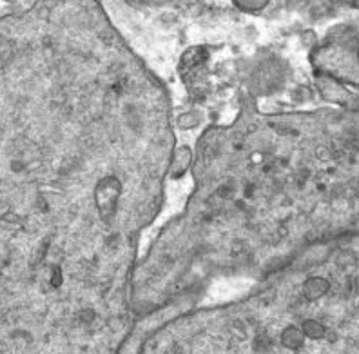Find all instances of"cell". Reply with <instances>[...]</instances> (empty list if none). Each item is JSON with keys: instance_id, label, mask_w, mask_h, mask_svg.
<instances>
[{"instance_id": "cell-1", "label": "cell", "mask_w": 359, "mask_h": 354, "mask_svg": "<svg viewBox=\"0 0 359 354\" xmlns=\"http://www.w3.org/2000/svg\"><path fill=\"white\" fill-rule=\"evenodd\" d=\"M283 343L287 347H290V349H298L302 346V334H299V331H296V329H287L283 332Z\"/></svg>"}, {"instance_id": "cell-2", "label": "cell", "mask_w": 359, "mask_h": 354, "mask_svg": "<svg viewBox=\"0 0 359 354\" xmlns=\"http://www.w3.org/2000/svg\"><path fill=\"white\" fill-rule=\"evenodd\" d=\"M305 332H307V336H311V338H321L323 336V327H321L320 324H314V322H307V324H305Z\"/></svg>"}]
</instances>
